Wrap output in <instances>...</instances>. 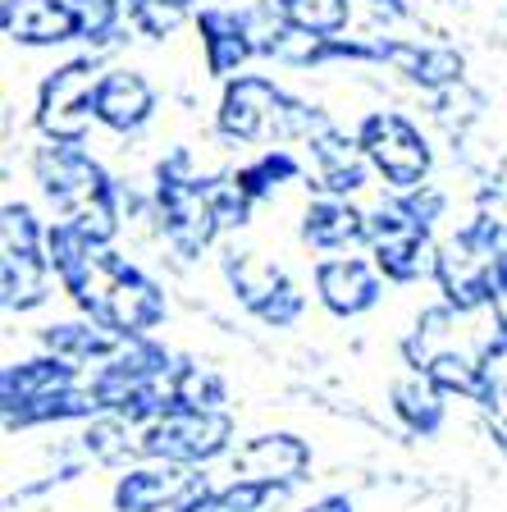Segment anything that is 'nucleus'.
Masks as SVG:
<instances>
[{
  "mask_svg": "<svg viewBox=\"0 0 507 512\" xmlns=\"http://www.w3.org/2000/svg\"><path fill=\"white\" fill-rule=\"evenodd\" d=\"M197 32H201V55H206V69L215 78H238L247 69V60L256 55V37L252 23H247V10H224V5H211V10L197 14Z\"/></svg>",
  "mask_w": 507,
  "mask_h": 512,
  "instance_id": "17",
  "label": "nucleus"
},
{
  "mask_svg": "<svg viewBox=\"0 0 507 512\" xmlns=\"http://www.w3.org/2000/svg\"><path fill=\"white\" fill-rule=\"evenodd\" d=\"M156 115V87L138 69H106L96 83V124L110 133H138Z\"/></svg>",
  "mask_w": 507,
  "mask_h": 512,
  "instance_id": "21",
  "label": "nucleus"
},
{
  "mask_svg": "<svg viewBox=\"0 0 507 512\" xmlns=\"http://www.w3.org/2000/svg\"><path fill=\"white\" fill-rule=\"evenodd\" d=\"M288 23L307 32H325V37H338L352 19V0H270Z\"/></svg>",
  "mask_w": 507,
  "mask_h": 512,
  "instance_id": "26",
  "label": "nucleus"
},
{
  "mask_svg": "<svg viewBox=\"0 0 507 512\" xmlns=\"http://www.w3.org/2000/svg\"><path fill=\"white\" fill-rule=\"evenodd\" d=\"M0 28L19 46H60L78 37L74 0H0Z\"/></svg>",
  "mask_w": 507,
  "mask_h": 512,
  "instance_id": "20",
  "label": "nucleus"
},
{
  "mask_svg": "<svg viewBox=\"0 0 507 512\" xmlns=\"http://www.w3.org/2000/svg\"><path fill=\"white\" fill-rule=\"evenodd\" d=\"M357 142H361V151H366L370 170L380 174L389 188L407 192L430 179V165H434L430 142H425L421 128L407 115H398V110H370L357 124Z\"/></svg>",
  "mask_w": 507,
  "mask_h": 512,
  "instance_id": "9",
  "label": "nucleus"
},
{
  "mask_svg": "<svg viewBox=\"0 0 507 512\" xmlns=\"http://www.w3.org/2000/svg\"><path fill=\"white\" fill-rule=\"evenodd\" d=\"M78 384H87L83 366L64 362V357H55V352L5 366V371H0V412H5V426L14 430L37 403L69 394V389H78Z\"/></svg>",
  "mask_w": 507,
  "mask_h": 512,
  "instance_id": "13",
  "label": "nucleus"
},
{
  "mask_svg": "<svg viewBox=\"0 0 507 512\" xmlns=\"http://www.w3.org/2000/svg\"><path fill=\"white\" fill-rule=\"evenodd\" d=\"M233 480H256L270 490H288L311 471V448L297 435H256L243 448H233Z\"/></svg>",
  "mask_w": 507,
  "mask_h": 512,
  "instance_id": "14",
  "label": "nucleus"
},
{
  "mask_svg": "<svg viewBox=\"0 0 507 512\" xmlns=\"http://www.w3.org/2000/svg\"><path fill=\"white\" fill-rule=\"evenodd\" d=\"M494 256H498V279H503V302H507V224H494Z\"/></svg>",
  "mask_w": 507,
  "mask_h": 512,
  "instance_id": "33",
  "label": "nucleus"
},
{
  "mask_svg": "<svg viewBox=\"0 0 507 512\" xmlns=\"http://www.w3.org/2000/svg\"><path fill=\"white\" fill-rule=\"evenodd\" d=\"M215 128L229 142H261V138H302L311 142L316 133H325L329 119L325 110H316L302 96H288L275 78L265 74H238L224 83L220 110H215Z\"/></svg>",
  "mask_w": 507,
  "mask_h": 512,
  "instance_id": "3",
  "label": "nucleus"
},
{
  "mask_svg": "<svg viewBox=\"0 0 507 512\" xmlns=\"http://www.w3.org/2000/svg\"><path fill=\"white\" fill-rule=\"evenodd\" d=\"M316 298L343 320L361 316L384 298V275L375 261H361V256H329L316 266Z\"/></svg>",
  "mask_w": 507,
  "mask_h": 512,
  "instance_id": "15",
  "label": "nucleus"
},
{
  "mask_svg": "<svg viewBox=\"0 0 507 512\" xmlns=\"http://www.w3.org/2000/svg\"><path fill=\"white\" fill-rule=\"evenodd\" d=\"M5 256H0V298L5 311H37L51 298V256H46V224L32 206L5 202Z\"/></svg>",
  "mask_w": 507,
  "mask_h": 512,
  "instance_id": "6",
  "label": "nucleus"
},
{
  "mask_svg": "<svg viewBox=\"0 0 507 512\" xmlns=\"http://www.w3.org/2000/svg\"><path fill=\"white\" fill-rule=\"evenodd\" d=\"M211 202H215V215H220V229H243V224L252 220V211H256V202L238 188V183H233V174L211 183Z\"/></svg>",
  "mask_w": 507,
  "mask_h": 512,
  "instance_id": "31",
  "label": "nucleus"
},
{
  "mask_svg": "<svg viewBox=\"0 0 507 512\" xmlns=\"http://www.w3.org/2000/svg\"><path fill=\"white\" fill-rule=\"evenodd\" d=\"M375 60L393 64L407 83L425 87V92H448V87H457L466 74V60L453 46L407 42V37H380V42H375Z\"/></svg>",
  "mask_w": 507,
  "mask_h": 512,
  "instance_id": "16",
  "label": "nucleus"
},
{
  "mask_svg": "<svg viewBox=\"0 0 507 512\" xmlns=\"http://www.w3.org/2000/svg\"><path fill=\"white\" fill-rule=\"evenodd\" d=\"M444 389L430 380V375H407V380L393 384V412H398V421L412 435L430 439L439 435V426H444V416H448V403H444Z\"/></svg>",
  "mask_w": 507,
  "mask_h": 512,
  "instance_id": "23",
  "label": "nucleus"
},
{
  "mask_svg": "<svg viewBox=\"0 0 507 512\" xmlns=\"http://www.w3.org/2000/svg\"><path fill=\"white\" fill-rule=\"evenodd\" d=\"M156 224L165 243L183 256L197 261L220 234V215L211 202V183L192 174L188 151H174L169 160H160L156 174Z\"/></svg>",
  "mask_w": 507,
  "mask_h": 512,
  "instance_id": "5",
  "label": "nucleus"
},
{
  "mask_svg": "<svg viewBox=\"0 0 507 512\" xmlns=\"http://www.w3.org/2000/svg\"><path fill=\"white\" fill-rule=\"evenodd\" d=\"M233 448V416L229 412H197V407H169L165 416L138 430V453L147 462H183L206 467Z\"/></svg>",
  "mask_w": 507,
  "mask_h": 512,
  "instance_id": "7",
  "label": "nucleus"
},
{
  "mask_svg": "<svg viewBox=\"0 0 507 512\" xmlns=\"http://www.w3.org/2000/svg\"><path fill=\"white\" fill-rule=\"evenodd\" d=\"M74 14H78V42L110 46L128 10L124 0H74Z\"/></svg>",
  "mask_w": 507,
  "mask_h": 512,
  "instance_id": "30",
  "label": "nucleus"
},
{
  "mask_svg": "<svg viewBox=\"0 0 507 512\" xmlns=\"http://www.w3.org/2000/svg\"><path fill=\"white\" fill-rule=\"evenodd\" d=\"M192 5H197V0H124L128 23H133L142 37H151V42H165Z\"/></svg>",
  "mask_w": 507,
  "mask_h": 512,
  "instance_id": "29",
  "label": "nucleus"
},
{
  "mask_svg": "<svg viewBox=\"0 0 507 512\" xmlns=\"http://www.w3.org/2000/svg\"><path fill=\"white\" fill-rule=\"evenodd\" d=\"M494 215L480 211L471 215L466 229H457L434 261V284L444 293V307L476 316V311H494L503 302V279H498V256H494Z\"/></svg>",
  "mask_w": 507,
  "mask_h": 512,
  "instance_id": "4",
  "label": "nucleus"
},
{
  "mask_svg": "<svg viewBox=\"0 0 507 512\" xmlns=\"http://www.w3.org/2000/svg\"><path fill=\"white\" fill-rule=\"evenodd\" d=\"M297 174H302V160H297L288 147H270V151H261L252 165L233 170V183H238L252 202H265V197H275L284 183H293Z\"/></svg>",
  "mask_w": 507,
  "mask_h": 512,
  "instance_id": "24",
  "label": "nucleus"
},
{
  "mask_svg": "<svg viewBox=\"0 0 507 512\" xmlns=\"http://www.w3.org/2000/svg\"><path fill=\"white\" fill-rule=\"evenodd\" d=\"M46 256H51V270L64 284V293L87 316L106 320L124 334H138V339H147L165 320V293H160L156 279H147L138 266H128L110 243L87 238L78 224H46Z\"/></svg>",
  "mask_w": 507,
  "mask_h": 512,
  "instance_id": "1",
  "label": "nucleus"
},
{
  "mask_svg": "<svg viewBox=\"0 0 507 512\" xmlns=\"http://www.w3.org/2000/svg\"><path fill=\"white\" fill-rule=\"evenodd\" d=\"M101 64L96 55H78V60L60 64L42 78L37 92V128L51 142H83L96 124V83H101Z\"/></svg>",
  "mask_w": 507,
  "mask_h": 512,
  "instance_id": "10",
  "label": "nucleus"
},
{
  "mask_svg": "<svg viewBox=\"0 0 507 512\" xmlns=\"http://www.w3.org/2000/svg\"><path fill=\"white\" fill-rule=\"evenodd\" d=\"M83 444L96 462H124V458L138 453V426H128V421H119V416H101V421L92 416Z\"/></svg>",
  "mask_w": 507,
  "mask_h": 512,
  "instance_id": "28",
  "label": "nucleus"
},
{
  "mask_svg": "<svg viewBox=\"0 0 507 512\" xmlns=\"http://www.w3.org/2000/svg\"><path fill=\"white\" fill-rule=\"evenodd\" d=\"M311 147V188H320L325 197H352L357 188H366V174H370V160L361 151L357 133H338L334 124L325 133L307 142Z\"/></svg>",
  "mask_w": 507,
  "mask_h": 512,
  "instance_id": "18",
  "label": "nucleus"
},
{
  "mask_svg": "<svg viewBox=\"0 0 507 512\" xmlns=\"http://www.w3.org/2000/svg\"><path fill=\"white\" fill-rule=\"evenodd\" d=\"M370 215H361L348 197H316L302 211V238L320 252H348L352 243H366Z\"/></svg>",
  "mask_w": 507,
  "mask_h": 512,
  "instance_id": "22",
  "label": "nucleus"
},
{
  "mask_svg": "<svg viewBox=\"0 0 507 512\" xmlns=\"http://www.w3.org/2000/svg\"><path fill=\"white\" fill-rule=\"evenodd\" d=\"M370 256L380 266L384 279L393 284H416L421 275H434L439 247H434V224H425L421 215L407 211L402 197H389L370 211Z\"/></svg>",
  "mask_w": 507,
  "mask_h": 512,
  "instance_id": "8",
  "label": "nucleus"
},
{
  "mask_svg": "<svg viewBox=\"0 0 507 512\" xmlns=\"http://www.w3.org/2000/svg\"><path fill=\"white\" fill-rule=\"evenodd\" d=\"M206 476L183 462H142L128 467L115 485V508L119 512H179L197 494H206Z\"/></svg>",
  "mask_w": 507,
  "mask_h": 512,
  "instance_id": "12",
  "label": "nucleus"
},
{
  "mask_svg": "<svg viewBox=\"0 0 507 512\" xmlns=\"http://www.w3.org/2000/svg\"><path fill=\"white\" fill-rule=\"evenodd\" d=\"M480 197H485V202H494V206H507V160L494 170V179L485 183V192H480Z\"/></svg>",
  "mask_w": 507,
  "mask_h": 512,
  "instance_id": "32",
  "label": "nucleus"
},
{
  "mask_svg": "<svg viewBox=\"0 0 507 512\" xmlns=\"http://www.w3.org/2000/svg\"><path fill=\"white\" fill-rule=\"evenodd\" d=\"M489 435H494V444H498V448H503V453H507V403L489 412Z\"/></svg>",
  "mask_w": 507,
  "mask_h": 512,
  "instance_id": "34",
  "label": "nucleus"
},
{
  "mask_svg": "<svg viewBox=\"0 0 507 512\" xmlns=\"http://www.w3.org/2000/svg\"><path fill=\"white\" fill-rule=\"evenodd\" d=\"M370 10L380 14V19H402V14H407V5H398V0H370Z\"/></svg>",
  "mask_w": 507,
  "mask_h": 512,
  "instance_id": "36",
  "label": "nucleus"
},
{
  "mask_svg": "<svg viewBox=\"0 0 507 512\" xmlns=\"http://www.w3.org/2000/svg\"><path fill=\"white\" fill-rule=\"evenodd\" d=\"M128 339H138V334H124V330H115V325H106V320H96V316L64 320V325H46L42 330L46 352L83 366V371H92V366L96 371H106L119 352L128 348Z\"/></svg>",
  "mask_w": 507,
  "mask_h": 512,
  "instance_id": "19",
  "label": "nucleus"
},
{
  "mask_svg": "<svg viewBox=\"0 0 507 512\" xmlns=\"http://www.w3.org/2000/svg\"><path fill=\"white\" fill-rule=\"evenodd\" d=\"M302 512H352V503L343 499V494H329V499L311 503V508H302Z\"/></svg>",
  "mask_w": 507,
  "mask_h": 512,
  "instance_id": "35",
  "label": "nucleus"
},
{
  "mask_svg": "<svg viewBox=\"0 0 507 512\" xmlns=\"http://www.w3.org/2000/svg\"><path fill=\"white\" fill-rule=\"evenodd\" d=\"M224 403V380L211 366L179 362L174 371V407H197V412H220Z\"/></svg>",
  "mask_w": 507,
  "mask_h": 512,
  "instance_id": "27",
  "label": "nucleus"
},
{
  "mask_svg": "<svg viewBox=\"0 0 507 512\" xmlns=\"http://www.w3.org/2000/svg\"><path fill=\"white\" fill-rule=\"evenodd\" d=\"M46 202L60 211V220L78 224L87 238L110 243L119 234L124 215V188L83 151V142H51L32 160Z\"/></svg>",
  "mask_w": 507,
  "mask_h": 512,
  "instance_id": "2",
  "label": "nucleus"
},
{
  "mask_svg": "<svg viewBox=\"0 0 507 512\" xmlns=\"http://www.w3.org/2000/svg\"><path fill=\"white\" fill-rule=\"evenodd\" d=\"M224 279H229L233 298L243 302L256 320L265 325H275V330H288L297 325L307 298L297 293V284L275 266V261H265L256 252H229L224 256Z\"/></svg>",
  "mask_w": 507,
  "mask_h": 512,
  "instance_id": "11",
  "label": "nucleus"
},
{
  "mask_svg": "<svg viewBox=\"0 0 507 512\" xmlns=\"http://www.w3.org/2000/svg\"><path fill=\"white\" fill-rule=\"evenodd\" d=\"M284 490L256 485V480H229L224 490H206L192 503H183L179 512H265Z\"/></svg>",
  "mask_w": 507,
  "mask_h": 512,
  "instance_id": "25",
  "label": "nucleus"
}]
</instances>
